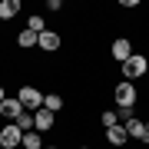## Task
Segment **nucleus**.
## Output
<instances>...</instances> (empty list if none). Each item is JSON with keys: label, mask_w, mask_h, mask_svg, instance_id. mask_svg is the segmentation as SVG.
<instances>
[{"label": "nucleus", "mask_w": 149, "mask_h": 149, "mask_svg": "<svg viewBox=\"0 0 149 149\" xmlns=\"http://www.w3.org/2000/svg\"><path fill=\"white\" fill-rule=\"evenodd\" d=\"M20 113H23L20 100H3V103H0V116H7V119H17Z\"/></svg>", "instance_id": "7"}, {"label": "nucleus", "mask_w": 149, "mask_h": 149, "mask_svg": "<svg viewBox=\"0 0 149 149\" xmlns=\"http://www.w3.org/2000/svg\"><path fill=\"white\" fill-rule=\"evenodd\" d=\"M146 70H149V60H143L139 53H133V56L126 60V63H123V73H126L129 80H136V76H143Z\"/></svg>", "instance_id": "2"}, {"label": "nucleus", "mask_w": 149, "mask_h": 149, "mask_svg": "<svg viewBox=\"0 0 149 149\" xmlns=\"http://www.w3.org/2000/svg\"><path fill=\"white\" fill-rule=\"evenodd\" d=\"M106 139H109L113 146H123V143L129 139V133H126L123 126H109V129H106Z\"/></svg>", "instance_id": "9"}, {"label": "nucleus", "mask_w": 149, "mask_h": 149, "mask_svg": "<svg viewBox=\"0 0 149 149\" xmlns=\"http://www.w3.org/2000/svg\"><path fill=\"white\" fill-rule=\"evenodd\" d=\"M17 13H20V3H17V0H3V3H0V17H3V20H10Z\"/></svg>", "instance_id": "11"}, {"label": "nucleus", "mask_w": 149, "mask_h": 149, "mask_svg": "<svg viewBox=\"0 0 149 149\" xmlns=\"http://www.w3.org/2000/svg\"><path fill=\"white\" fill-rule=\"evenodd\" d=\"M3 100H7V96H3V90H0V103H3Z\"/></svg>", "instance_id": "18"}, {"label": "nucleus", "mask_w": 149, "mask_h": 149, "mask_svg": "<svg viewBox=\"0 0 149 149\" xmlns=\"http://www.w3.org/2000/svg\"><path fill=\"white\" fill-rule=\"evenodd\" d=\"M23 146L27 149H40V136L37 133H23Z\"/></svg>", "instance_id": "14"}, {"label": "nucleus", "mask_w": 149, "mask_h": 149, "mask_svg": "<svg viewBox=\"0 0 149 149\" xmlns=\"http://www.w3.org/2000/svg\"><path fill=\"white\" fill-rule=\"evenodd\" d=\"M33 126H37V129H50V126H53V113L40 106L37 113H33Z\"/></svg>", "instance_id": "8"}, {"label": "nucleus", "mask_w": 149, "mask_h": 149, "mask_svg": "<svg viewBox=\"0 0 149 149\" xmlns=\"http://www.w3.org/2000/svg\"><path fill=\"white\" fill-rule=\"evenodd\" d=\"M146 129H149V126H146Z\"/></svg>", "instance_id": "22"}, {"label": "nucleus", "mask_w": 149, "mask_h": 149, "mask_svg": "<svg viewBox=\"0 0 149 149\" xmlns=\"http://www.w3.org/2000/svg\"><path fill=\"white\" fill-rule=\"evenodd\" d=\"M103 126H106V129L116 126V113H103Z\"/></svg>", "instance_id": "17"}, {"label": "nucleus", "mask_w": 149, "mask_h": 149, "mask_svg": "<svg viewBox=\"0 0 149 149\" xmlns=\"http://www.w3.org/2000/svg\"><path fill=\"white\" fill-rule=\"evenodd\" d=\"M17 43H20V47H37V43H40V33L23 30V33H17Z\"/></svg>", "instance_id": "12"}, {"label": "nucleus", "mask_w": 149, "mask_h": 149, "mask_svg": "<svg viewBox=\"0 0 149 149\" xmlns=\"http://www.w3.org/2000/svg\"><path fill=\"white\" fill-rule=\"evenodd\" d=\"M0 149H3V146H0Z\"/></svg>", "instance_id": "21"}, {"label": "nucleus", "mask_w": 149, "mask_h": 149, "mask_svg": "<svg viewBox=\"0 0 149 149\" xmlns=\"http://www.w3.org/2000/svg\"><path fill=\"white\" fill-rule=\"evenodd\" d=\"M126 133H129V136H136V139H143V143H149V129H146V123H143V119H136V116L126 123Z\"/></svg>", "instance_id": "5"}, {"label": "nucleus", "mask_w": 149, "mask_h": 149, "mask_svg": "<svg viewBox=\"0 0 149 149\" xmlns=\"http://www.w3.org/2000/svg\"><path fill=\"white\" fill-rule=\"evenodd\" d=\"M27 30H33V33H43V17H30Z\"/></svg>", "instance_id": "15"}, {"label": "nucleus", "mask_w": 149, "mask_h": 149, "mask_svg": "<svg viewBox=\"0 0 149 149\" xmlns=\"http://www.w3.org/2000/svg\"><path fill=\"white\" fill-rule=\"evenodd\" d=\"M146 73H149V70H146Z\"/></svg>", "instance_id": "20"}, {"label": "nucleus", "mask_w": 149, "mask_h": 149, "mask_svg": "<svg viewBox=\"0 0 149 149\" xmlns=\"http://www.w3.org/2000/svg\"><path fill=\"white\" fill-rule=\"evenodd\" d=\"M17 143H23V129L17 126V123H10V126L0 129V146H3V149H13Z\"/></svg>", "instance_id": "1"}, {"label": "nucleus", "mask_w": 149, "mask_h": 149, "mask_svg": "<svg viewBox=\"0 0 149 149\" xmlns=\"http://www.w3.org/2000/svg\"><path fill=\"white\" fill-rule=\"evenodd\" d=\"M60 106H63V100H60L56 93H50V96H43V109H50V113H56Z\"/></svg>", "instance_id": "13"}, {"label": "nucleus", "mask_w": 149, "mask_h": 149, "mask_svg": "<svg viewBox=\"0 0 149 149\" xmlns=\"http://www.w3.org/2000/svg\"><path fill=\"white\" fill-rule=\"evenodd\" d=\"M50 149H56V146H50Z\"/></svg>", "instance_id": "19"}, {"label": "nucleus", "mask_w": 149, "mask_h": 149, "mask_svg": "<svg viewBox=\"0 0 149 149\" xmlns=\"http://www.w3.org/2000/svg\"><path fill=\"white\" fill-rule=\"evenodd\" d=\"M116 103H119L123 109H133V103H136V90H133L129 83H119V86H116Z\"/></svg>", "instance_id": "4"}, {"label": "nucleus", "mask_w": 149, "mask_h": 149, "mask_svg": "<svg viewBox=\"0 0 149 149\" xmlns=\"http://www.w3.org/2000/svg\"><path fill=\"white\" fill-rule=\"evenodd\" d=\"M113 56H116L119 63H126V60L133 56V47H129V40H126V37H119L116 43H113Z\"/></svg>", "instance_id": "6"}, {"label": "nucleus", "mask_w": 149, "mask_h": 149, "mask_svg": "<svg viewBox=\"0 0 149 149\" xmlns=\"http://www.w3.org/2000/svg\"><path fill=\"white\" fill-rule=\"evenodd\" d=\"M40 47L43 50H60V37H56L53 30H43L40 33Z\"/></svg>", "instance_id": "10"}, {"label": "nucleus", "mask_w": 149, "mask_h": 149, "mask_svg": "<svg viewBox=\"0 0 149 149\" xmlns=\"http://www.w3.org/2000/svg\"><path fill=\"white\" fill-rule=\"evenodd\" d=\"M17 126H20V129H30V126H33V116H27V113H20V116H17Z\"/></svg>", "instance_id": "16"}, {"label": "nucleus", "mask_w": 149, "mask_h": 149, "mask_svg": "<svg viewBox=\"0 0 149 149\" xmlns=\"http://www.w3.org/2000/svg\"><path fill=\"white\" fill-rule=\"evenodd\" d=\"M17 100H20V106H23V109H40V106H43V93H40V90H33V86H23Z\"/></svg>", "instance_id": "3"}]
</instances>
